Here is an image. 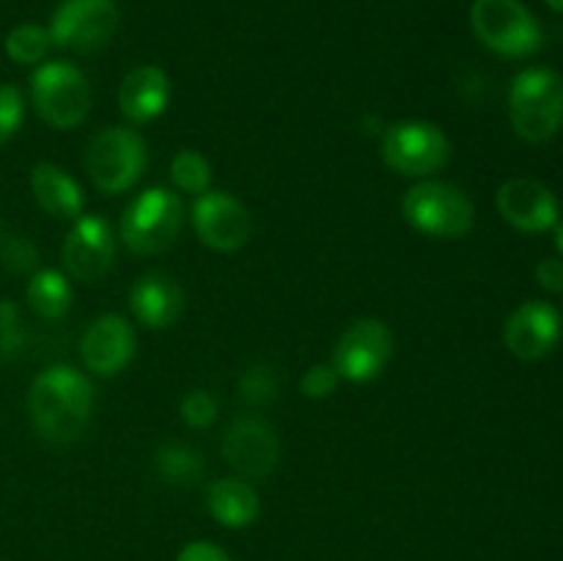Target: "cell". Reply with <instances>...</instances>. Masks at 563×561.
Wrapping results in <instances>:
<instances>
[{"mask_svg": "<svg viewBox=\"0 0 563 561\" xmlns=\"http://www.w3.org/2000/svg\"><path fill=\"white\" fill-rule=\"evenodd\" d=\"M181 220L185 209L179 196L168 187H148L124 209L119 237L126 251L135 256H154L174 245L181 231Z\"/></svg>", "mask_w": 563, "mask_h": 561, "instance_id": "cell-4", "label": "cell"}, {"mask_svg": "<svg viewBox=\"0 0 563 561\" xmlns=\"http://www.w3.org/2000/svg\"><path fill=\"white\" fill-rule=\"evenodd\" d=\"M176 561H231V556L214 542L198 539V542H187L176 556Z\"/></svg>", "mask_w": 563, "mask_h": 561, "instance_id": "cell-32", "label": "cell"}, {"mask_svg": "<svg viewBox=\"0 0 563 561\" xmlns=\"http://www.w3.org/2000/svg\"><path fill=\"white\" fill-rule=\"evenodd\" d=\"M509 121L528 143H544L563 127V77L548 66L522 69L509 88Z\"/></svg>", "mask_w": 563, "mask_h": 561, "instance_id": "cell-2", "label": "cell"}, {"mask_svg": "<svg viewBox=\"0 0 563 561\" xmlns=\"http://www.w3.org/2000/svg\"><path fill=\"white\" fill-rule=\"evenodd\" d=\"M555 245H559V251H561V256H563V220H559V223H555Z\"/></svg>", "mask_w": 563, "mask_h": 561, "instance_id": "cell-33", "label": "cell"}, {"mask_svg": "<svg viewBox=\"0 0 563 561\" xmlns=\"http://www.w3.org/2000/svg\"><path fill=\"white\" fill-rule=\"evenodd\" d=\"M341 377L333 369V363H313L300 380V391L308 399H328L335 388H339Z\"/></svg>", "mask_w": 563, "mask_h": 561, "instance_id": "cell-28", "label": "cell"}, {"mask_svg": "<svg viewBox=\"0 0 563 561\" xmlns=\"http://www.w3.org/2000/svg\"><path fill=\"white\" fill-rule=\"evenodd\" d=\"M170 80L159 66H135L119 86V110L130 124H148L165 113Z\"/></svg>", "mask_w": 563, "mask_h": 561, "instance_id": "cell-17", "label": "cell"}, {"mask_svg": "<svg viewBox=\"0 0 563 561\" xmlns=\"http://www.w3.org/2000/svg\"><path fill=\"white\" fill-rule=\"evenodd\" d=\"M500 218L517 231L526 234H542L555 229L561 220V207L555 193L537 179H509L500 185L498 198Z\"/></svg>", "mask_w": 563, "mask_h": 561, "instance_id": "cell-14", "label": "cell"}, {"mask_svg": "<svg viewBox=\"0 0 563 561\" xmlns=\"http://www.w3.org/2000/svg\"><path fill=\"white\" fill-rule=\"evenodd\" d=\"M170 182L176 190L201 196L212 185V165L203 154L192 152V148H179L170 160Z\"/></svg>", "mask_w": 563, "mask_h": 561, "instance_id": "cell-23", "label": "cell"}, {"mask_svg": "<svg viewBox=\"0 0 563 561\" xmlns=\"http://www.w3.org/2000/svg\"><path fill=\"white\" fill-rule=\"evenodd\" d=\"M31 190L38 207L53 218L77 220L82 215V198L80 185L66 174L64 168L53 163H36L31 170Z\"/></svg>", "mask_w": 563, "mask_h": 561, "instance_id": "cell-19", "label": "cell"}, {"mask_svg": "<svg viewBox=\"0 0 563 561\" xmlns=\"http://www.w3.org/2000/svg\"><path fill=\"white\" fill-rule=\"evenodd\" d=\"M27 410L36 432L49 443H75L93 413L91 380L71 366H49L27 391Z\"/></svg>", "mask_w": 563, "mask_h": 561, "instance_id": "cell-1", "label": "cell"}, {"mask_svg": "<svg viewBox=\"0 0 563 561\" xmlns=\"http://www.w3.org/2000/svg\"><path fill=\"white\" fill-rule=\"evenodd\" d=\"M561 339V314L544 300H528L511 311L504 328V344L520 361H539Z\"/></svg>", "mask_w": 563, "mask_h": 561, "instance_id": "cell-16", "label": "cell"}, {"mask_svg": "<svg viewBox=\"0 0 563 561\" xmlns=\"http://www.w3.org/2000/svg\"><path fill=\"white\" fill-rule=\"evenodd\" d=\"M240 396L245 405L264 407L275 399V372L267 363H253L240 377Z\"/></svg>", "mask_w": 563, "mask_h": 561, "instance_id": "cell-25", "label": "cell"}, {"mask_svg": "<svg viewBox=\"0 0 563 561\" xmlns=\"http://www.w3.org/2000/svg\"><path fill=\"white\" fill-rule=\"evenodd\" d=\"M394 355V333L383 319L363 317L355 319L339 336L333 350V369L341 380L350 383H368L379 377Z\"/></svg>", "mask_w": 563, "mask_h": 561, "instance_id": "cell-10", "label": "cell"}, {"mask_svg": "<svg viewBox=\"0 0 563 561\" xmlns=\"http://www.w3.org/2000/svg\"><path fill=\"white\" fill-rule=\"evenodd\" d=\"M401 215L416 231L438 240H462L476 223V209L465 190L449 182H421L405 193Z\"/></svg>", "mask_w": 563, "mask_h": 561, "instance_id": "cell-3", "label": "cell"}, {"mask_svg": "<svg viewBox=\"0 0 563 561\" xmlns=\"http://www.w3.org/2000/svg\"><path fill=\"white\" fill-rule=\"evenodd\" d=\"M22 116H25V102H22L20 88L0 86V143H5L20 130Z\"/></svg>", "mask_w": 563, "mask_h": 561, "instance_id": "cell-29", "label": "cell"}, {"mask_svg": "<svg viewBox=\"0 0 563 561\" xmlns=\"http://www.w3.org/2000/svg\"><path fill=\"white\" fill-rule=\"evenodd\" d=\"M533 275H537L542 289L553 292V295H563V258H542V262L537 264V270H533Z\"/></svg>", "mask_w": 563, "mask_h": 561, "instance_id": "cell-31", "label": "cell"}, {"mask_svg": "<svg viewBox=\"0 0 563 561\" xmlns=\"http://www.w3.org/2000/svg\"><path fill=\"white\" fill-rule=\"evenodd\" d=\"M53 47V38L49 31L42 25H20L5 36V53L16 64H38V61L47 55V50Z\"/></svg>", "mask_w": 563, "mask_h": 561, "instance_id": "cell-24", "label": "cell"}, {"mask_svg": "<svg viewBox=\"0 0 563 561\" xmlns=\"http://www.w3.org/2000/svg\"><path fill=\"white\" fill-rule=\"evenodd\" d=\"M179 416L187 427L207 429L209 424L218 418V402H214V396L209 394V391H190V394L181 399Z\"/></svg>", "mask_w": 563, "mask_h": 561, "instance_id": "cell-26", "label": "cell"}, {"mask_svg": "<svg viewBox=\"0 0 563 561\" xmlns=\"http://www.w3.org/2000/svg\"><path fill=\"white\" fill-rule=\"evenodd\" d=\"M27 302L42 319H60L71 306V286L58 270H38L27 284Z\"/></svg>", "mask_w": 563, "mask_h": 561, "instance_id": "cell-21", "label": "cell"}, {"mask_svg": "<svg viewBox=\"0 0 563 561\" xmlns=\"http://www.w3.org/2000/svg\"><path fill=\"white\" fill-rule=\"evenodd\" d=\"M25 344V330H22L20 311L11 300H0V358H11Z\"/></svg>", "mask_w": 563, "mask_h": 561, "instance_id": "cell-27", "label": "cell"}, {"mask_svg": "<svg viewBox=\"0 0 563 561\" xmlns=\"http://www.w3.org/2000/svg\"><path fill=\"white\" fill-rule=\"evenodd\" d=\"M471 28L478 42L506 58H528L542 47V28L520 0H473Z\"/></svg>", "mask_w": 563, "mask_h": 561, "instance_id": "cell-5", "label": "cell"}, {"mask_svg": "<svg viewBox=\"0 0 563 561\" xmlns=\"http://www.w3.org/2000/svg\"><path fill=\"white\" fill-rule=\"evenodd\" d=\"M185 295L179 284L163 273H148L132 284L130 308L141 324L152 330H165L179 319Z\"/></svg>", "mask_w": 563, "mask_h": 561, "instance_id": "cell-18", "label": "cell"}, {"mask_svg": "<svg viewBox=\"0 0 563 561\" xmlns=\"http://www.w3.org/2000/svg\"><path fill=\"white\" fill-rule=\"evenodd\" d=\"M115 258L113 229L99 215H80L64 240V267L80 284H97Z\"/></svg>", "mask_w": 563, "mask_h": 561, "instance_id": "cell-12", "label": "cell"}, {"mask_svg": "<svg viewBox=\"0 0 563 561\" xmlns=\"http://www.w3.org/2000/svg\"><path fill=\"white\" fill-rule=\"evenodd\" d=\"M0 258H3L5 267L14 270V273H27V270L36 267L38 253L31 240H25V237H11V240H5L3 248H0Z\"/></svg>", "mask_w": 563, "mask_h": 561, "instance_id": "cell-30", "label": "cell"}, {"mask_svg": "<svg viewBox=\"0 0 563 561\" xmlns=\"http://www.w3.org/2000/svg\"><path fill=\"white\" fill-rule=\"evenodd\" d=\"M154 471L168 484H192L201 479L203 460L185 443H165L154 451Z\"/></svg>", "mask_w": 563, "mask_h": 561, "instance_id": "cell-22", "label": "cell"}, {"mask_svg": "<svg viewBox=\"0 0 563 561\" xmlns=\"http://www.w3.org/2000/svg\"><path fill=\"white\" fill-rule=\"evenodd\" d=\"M146 168V143L130 127L97 132L86 148V174L99 193L119 196L130 190Z\"/></svg>", "mask_w": 563, "mask_h": 561, "instance_id": "cell-6", "label": "cell"}, {"mask_svg": "<svg viewBox=\"0 0 563 561\" xmlns=\"http://www.w3.org/2000/svg\"><path fill=\"white\" fill-rule=\"evenodd\" d=\"M451 157V143L445 132L432 121H396L383 132V160L390 170L401 176L423 179L438 174Z\"/></svg>", "mask_w": 563, "mask_h": 561, "instance_id": "cell-8", "label": "cell"}, {"mask_svg": "<svg viewBox=\"0 0 563 561\" xmlns=\"http://www.w3.org/2000/svg\"><path fill=\"white\" fill-rule=\"evenodd\" d=\"M544 3H548L553 11H559V14H563V0H544Z\"/></svg>", "mask_w": 563, "mask_h": 561, "instance_id": "cell-34", "label": "cell"}, {"mask_svg": "<svg viewBox=\"0 0 563 561\" xmlns=\"http://www.w3.org/2000/svg\"><path fill=\"white\" fill-rule=\"evenodd\" d=\"M119 9L113 0H60L49 20V38L71 53H97L113 38Z\"/></svg>", "mask_w": 563, "mask_h": 561, "instance_id": "cell-9", "label": "cell"}, {"mask_svg": "<svg viewBox=\"0 0 563 561\" xmlns=\"http://www.w3.org/2000/svg\"><path fill=\"white\" fill-rule=\"evenodd\" d=\"M223 457L242 479H267L280 462L278 435L262 418H236L223 435Z\"/></svg>", "mask_w": 563, "mask_h": 561, "instance_id": "cell-13", "label": "cell"}, {"mask_svg": "<svg viewBox=\"0 0 563 561\" xmlns=\"http://www.w3.org/2000/svg\"><path fill=\"white\" fill-rule=\"evenodd\" d=\"M192 229L198 240L218 253H231L247 242L253 231L251 212L234 196L207 190L192 201Z\"/></svg>", "mask_w": 563, "mask_h": 561, "instance_id": "cell-11", "label": "cell"}, {"mask_svg": "<svg viewBox=\"0 0 563 561\" xmlns=\"http://www.w3.org/2000/svg\"><path fill=\"white\" fill-rule=\"evenodd\" d=\"M31 99L36 113L55 130H75L91 108L86 75L69 61H47L31 77Z\"/></svg>", "mask_w": 563, "mask_h": 561, "instance_id": "cell-7", "label": "cell"}, {"mask_svg": "<svg viewBox=\"0 0 563 561\" xmlns=\"http://www.w3.org/2000/svg\"><path fill=\"white\" fill-rule=\"evenodd\" d=\"M135 355V330L119 314H102L86 328L80 339V358L99 377H115Z\"/></svg>", "mask_w": 563, "mask_h": 561, "instance_id": "cell-15", "label": "cell"}, {"mask_svg": "<svg viewBox=\"0 0 563 561\" xmlns=\"http://www.w3.org/2000/svg\"><path fill=\"white\" fill-rule=\"evenodd\" d=\"M207 509L220 526L247 528L258 517V493L242 476H223L209 484Z\"/></svg>", "mask_w": 563, "mask_h": 561, "instance_id": "cell-20", "label": "cell"}]
</instances>
